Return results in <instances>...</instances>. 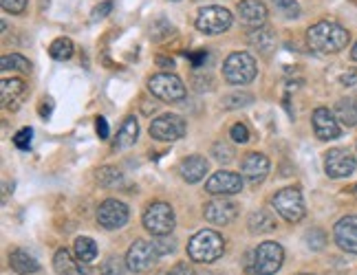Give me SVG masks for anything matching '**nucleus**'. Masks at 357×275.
Listing matches in <instances>:
<instances>
[{
	"label": "nucleus",
	"instance_id": "1",
	"mask_svg": "<svg viewBox=\"0 0 357 275\" xmlns=\"http://www.w3.org/2000/svg\"><path fill=\"white\" fill-rule=\"evenodd\" d=\"M307 42L315 53H340L349 45V31L337 22H315L307 31Z\"/></svg>",
	"mask_w": 357,
	"mask_h": 275
},
{
	"label": "nucleus",
	"instance_id": "2",
	"mask_svg": "<svg viewBox=\"0 0 357 275\" xmlns=\"http://www.w3.org/2000/svg\"><path fill=\"white\" fill-rule=\"evenodd\" d=\"M223 251H225V240L221 233H216L212 229H203L195 233L188 242V256L195 262H203V265L216 262L223 256Z\"/></svg>",
	"mask_w": 357,
	"mask_h": 275
},
{
	"label": "nucleus",
	"instance_id": "3",
	"mask_svg": "<svg viewBox=\"0 0 357 275\" xmlns=\"http://www.w3.org/2000/svg\"><path fill=\"white\" fill-rule=\"evenodd\" d=\"M258 73V66L256 60L252 58L250 53L245 51H236V53H229L227 60L223 62V77L227 84L231 86H247L252 84L256 79Z\"/></svg>",
	"mask_w": 357,
	"mask_h": 275
},
{
	"label": "nucleus",
	"instance_id": "4",
	"mask_svg": "<svg viewBox=\"0 0 357 275\" xmlns=\"http://www.w3.org/2000/svg\"><path fill=\"white\" fill-rule=\"evenodd\" d=\"M273 210H276L287 223H300L307 214L305 207V198H302V191L298 187H282L276 191V196L271 198Z\"/></svg>",
	"mask_w": 357,
	"mask_h": 275
},
{
	"label": "nucleus",
	"instance_id": "5",
	"mask_svg": "<svg viewBox=\"0 0 357 275\" xmlns=\"http://www.w3.org/2000/svg\"><path fill=\"white\" fill-rule=\"evenodd\" d=\"M144 227L153 233V236H168L174 229V212L170 205L163 201L150 203L144 212Z\"/></svg>",
	"mask_w": 357,
	"mask_h": 275
},
{
	"label": "nucleus",
	"instance_id": "6",
	"mask_svg": "<svg viewBox=\"0 0 357 275\" xmlns=\"http://www.w3.org/2000/svg\"><path fill=\"white\" fill-rule=\"evenodd\" d=\"M234 18H231V11H227L225 7H203L197 16V29L205 36H218V33H225Z\"/></svg>",
	"mask_w": 357,
	"mask_h": 275
},
{
	"label": "nucleus",
	"instance_id": "7",
	"mask_svg": "<svg viewBox=\"0 0 357 275\" xmlns=\"http://www.w3.org/2000/svg\"><path fill=\"white\" fill-rule=\"evenodd\" d=\"M148 88L161 102H181L185 97V84L172 73H157L148 79Z\"/></svg>",
	"mask_w": 357,
	"mask_h": 275
},
{
	"label": "nucleus",
	"instance_id": "8",
	"mask_svg": "<svg viewBox=\"0 0 357 275\" xmlns=\"http://www.w3.org/2000/svg\"><path fill=\"white\" fill-rule=\"evenodd\" d=\"M159 251L155 242L150 240H135L128 246V253H126V267L132 273H146L155 267V262L159 260Z\"/></svg>",
	"mask_w": 357,
	"mask_h": 275
},
{
	"label": "nucleus",
	"instance_id": "9",
	"mask_svg": "<svg viewBox=\"0 0 357 275\" xmlns=\"http://www.w3.org/2000/svg\"><path fill=\"white\" fill-rule=\"evenodd\" d=\"M254 273L256 275H273L278 273L284 262V249L278 242H263L254 251Z\"/></svg>",
	"mask_w": 357,
	"mask_h": 275
},
{
	"label": "nucleus",
	"instance_id": "10",
	"mask_svg": "<svg viewBox=\"0 0 357 275\" xmlns=\"http://www.w3.org/2000/svg\"><path fill=\"white\" fill-rule=\"evenodd\" d=\"M185 121L183 117H178V115H161L157 117L153 123H150V136L157 141H178L181 136L185 134Z\"/></svg>",
	"mask_w": 357,
	"mask_h": 275
},
{
	"label": "nucleus",
	"instance_id": "11",
	"mask_svg": "<svg viewBox=\"0 0 357 275\" xmlns=\"http://www.w3.org/2000/svg\"><path fill=\"white\" fill-rule=\"evenodd\" d=\"M324 170L331 178H347L357 170V161L349 150L333 148V150H328L324 157Z\"/></svg>",
	"mask_w": 357,
	"mask_h": 275
},
{
	"label": "nucleus",
	"instance_id": "12",
	"mask_svg": "<svg viewBox=\"0 0 357 275\" xmlns=\"http://www.w3.org/2000/svg\"><path fill=\"white\" fill-rule=\"evenodd\" d=\"M98 223L108 231H115L128 223V207L117 198H108L98 207Z\"/></svg>",
	"mask_w": 357,
	"mask_h": 275
},
{
	"label": "nucleus",
	"instance_id": "13",
	"mask_svg": "<svg viewBox=\"0 0 357 275\" xmlns=\"http://www.w3.org/2000/svg\"><path fill=\"white\" fill-rule=\"evenodd\" d=\"M245 181L241 174H234V172H216L208 178V183H205V189L210 191V194H216V196H227V194H238L243 189Z\"/></svg>",
	"mask_w": 357,
	"mask_h": 275
},
{
	"label": "nucleus",
	"instance_id": "14",
	"mask_svg": "<svg viewBox=\"0 0 357 275\" xmlns=\"http://www.w3.org/2000/svg\"><path fill=\"white\" fill-rule=\"evenodd\" d=\"M203 214H205V220H208V223H212L216 227H223V225L234 223L238 216V207H236V203L221 198V201L205 203Z\"/></svg>",
	"mask_w": 357,
	"mask_h": 275
},
{
	"label": "nucleus",
	"instance_id": "15",
	"mask_svg": "<svg viewBox=\"0 0 357 275\" xmlns=\"http://www.w3.org/2000/svg\"><path fill=\"white\" fill-rule=\"evenodd\" d=\"M333 238L347 253H357V216H344L335 223Z\"/></svg>",
	"mask_w": 357,
	"mask_h": 275
},
{
	"label": "nucleus",
	"instance_id": "16",
	"mask_svg": "<svg viewBox=\"0 0 357 275\" xmlns=\"http://www.w3.org/2000/svg\"><path fill=\"white\" fill-rule=\"evenodd\" d=\"M311 121H313L315 134H318L322 141H333L342 134L340 132V121L328 108H315Z\"/></svg>",
	"mask_w": 357,
	"mask_h": 275
},
{
	"label": "nucleus",
	"instance_id": "17",
	"mask_svg": "<svg viewBox=\"0 0 357 275\" xmlns=\"http://www.w3.org/2000/svg\"><path fill=\"white\" fill-rule=\"evenodd\" d=\"M0 93H3V106L7 110H18L26 97V93H29V86H26L24 79L5 77L3 81H0Z\"/></svg>",
	"mask_w": 357,
	"mask_h": 275
},
{
	"label": "nucleus",
	"instance_id": "18",
	"mask_svg": "<svg viewBox=\"0 0 357 275\" xmlns=\"http://www.w3.org/2000/svg\"><path fill=\"white\" fill-rule=\"evenodd\" d=\"M238 18L245 26L258 29L267 22V7L263 0H241L238 3Z\"/></svg>",
	"mask_w": 357,
	"mask_h": 275
},
{
	"label": "nucleus",
	"instance_id": "19",
	"mask_svg": "<svg viewBox=\"0 0 357 275\" xmlns=\"http://www.w3.org/2000/svg\"><path fill=\"white\" fill-rule=\"evenodd\" d=\"M269 174V159L260 152L247 155L243 161V176L250 181L252 185H260Z\"/></svg>",
	"mask_w": 357,
	"mask_h": 275
},
{
	"label": "nucleus",
	"instance_id": "20",
	"mask_svg": "<svg viewBox=\"0 0 357 275\" xmlns=\"http://www.w3.org/2000/svg\"><path fill=\"white\" fill-rule=\"evenodd\" d=\"M208 159L201 157V155H192V157H185L181 161V176H183V181L188 183H199L201 178L208 174Z\"/></svg>",
	"mask_w": 357,
	"mask_h": 275
},
{
	"label": "nucleus",
	"instance_id": "21",
	"mask_svg": "<svg viewBox=\"0 0 357 275\" xmlns=\"http://www.w3.org/2000/svg\"><path fill=\"white\" fill-rule=\"evenodd\" d=\"M9 265H11V271L13 273H18V275H31L40 269L38 265V260L29 253V251H24V249H16V251H11L9 256Z\"/></svg>",
	"mask_w": 357,
	"mask_h": 275
},
{
	"label": "nucleus",
	"instance_id": "22",
	"mask_svg": "<svg viewBox=\"0 0 357 275\" xmlns=\"http://www.w3.org/2000/svg\"><path fill=\"white\" fill-rule=\"evenodd\" d=\"M53 267L60 275H86V269H84V262H79V260H73L71 253L66 249H60L53 258Z\"/></svg>",
	"mask_w": 357,
	"mask_h": 275
},
{
	"label": "nucleus",
	"instance_id": "23",
	"mask_svg": "<svg viewBox=\"0 0 357 275\" xmlns=\"http://www.w3.org/2000/svg\"><path fill=\"white\" fill-rule=\"evenodd\" d=\"M333 115L337 117L340 123H344V126H349V128L357 126V100L355 97H342L335 104Z\"/></svg>",
	"mask_w": 357,
	"mask_h": 275
},
{
	"label": "nucleus",
	"instance_id": "24",
	"mask_svg": "<svg viewBox=\"0 0 357 275\" xmlns=\"http://www.w3.org/2000/svg\"><path fill=\"white\" fill-rule=\"evenodd\" d=\"M247 227H250L252 233H269L276 229V218L265 210H258L252 212L250 218H247Z\"/></svg>",
	"mask_w": 357,
	"mask_h": 275
},
{
	"label": "nucleus",
	"instance_id": "25",
	"mask_svg": "<svg viewBox=\"0 0 357 275\" xmlns=\"http://www.w3.org/2000/svg\"><path fill=\"white\" fill-rule=\"evenodd\" d=\"M137 136H139V123H137L135 117H126V121H123L121 128H119L115 146L117 148H130V146H135Z\"/></svg>",
	"mask_w": 357,
	"mask_h": 275
},
{
	"label": "nucleus",
	"instance_id": "26",
	"mask_svg": "<svg viewBox=\"0 0 357 275\" xmlns=\"http://www.w3.org/2000/svg\"><path fill=\"white\" fill-rule=\"evenodd\" d=\"M75 258L79 262L84 265H91L95 258H98V244H95L93 238H86V236H79L75 240Z\"/></svg>",
	"mask_w": 357,
	"mask_h": 275
},
{
	"label": "nucleus",
	"instance_id": "27",
	"mask_svg": "<svg viewBox=\"0 0 357 275\" xmlns=\"http://www.w3.org/2000/svg\"><path fill=\"white\" fill-rule=\"evenodd\" d=\"M73 42L68 38H58V40H53L51 47H49V53H51V58L53 60H71L73 58Z\"/></svg>",
	"mask_w": 357,
	"mask_h": 275
},
{
	"label": "nucleus",
	"instance_id": "28",
	"mask_svg": "<svg viewBox=\"0 0 357 275\" xmlns=\"http://www.w3.org/2000/svg\"><path fill=\"white\" fill-rule=\"evenodd\" d=\"M0 68L7 73V71H20V73H29L31 71V64L26 58L18 53H11V55H5L3 60H0Z\"/></svg>",
	"mask_w": 357,
	"mask_h": 275
},
{
	"label": "nucleus",
	"instance_id": "29",
	"mask_svg": "<svg viewBox=\"0 0 357 275\" xmlns=\"http://www.w3.org/2000/svg\"><path fill=\"white\" fill-rule=\"evenodd\" d=\"M95 178H98V183L102 187H115L123 181V176L117 168H100L98 174H95Z\"/></svg>",
	"mask_w": 357,
	"mask_h": 275
},
{
	"label": "nucleus",
	"instance_id": "30",
	"mask_svg": "<svg viewBox=\"0 0 357 275\" xmlns=\"http://www.w3.org/2000/svg\"><path fill=\"white\" fill-rule=\"evenodd\" d=\"M250 42H252L254 47H258V49L267 51V49L273 45V36H271V31L267 29V26H258V29H252V33H250Z\"/></svg>",
	"mask_w": 357,
	"mask_h": 275
},
{
	"label": "nucleus",
	"instance_id": "31",
	"mask_svg": "<svg viewBox=\"0 0 357 275\" xmlns=\"http://www.w3.org/2000/svg\"><path fill=\"white\" fill-rule=\"evenodd\" d=\"M271 5H273V9H276L282 18L294 20V18L300 16V5L296 3V0H271Z\"/></svg>",
	"mask_w": 357,
	"mask_h": 275
},
{
	"label": "nucleus",
	"instance_id": "32",
	"mask_svg": "<svg viewBox=\"0 0 357 275\" xmlns=\"http://www.w3.org/2000/svg\"><path fill=\"white\" fill-rule=\"evenodd\" d=\"M128 267L121 262L119 258H108L106 262L102 265V269H100V273L102 275H123V271H126Z\"/></svg>",
	"mask_w": 357,
	"mask_h": 275
},
{
	"label": "nucleus",
	"instance_id": "33",
	"mask_svg": "<svg viewBox=\"0 0 357 275\" xmlns=\"http://www.w3.org/2000/svg\"><path fill=\"white\" fill-rule=\"evenodd\" d=\"M252 102H254V97L250 93H234L223 102V106L225 108H238V106H250Z\"/></svg>",
	"mask_w": 357,
	"mask_h": 275
},
{
	"label": "nucleus",
	"instance_id": "34",
	"mask_svg": "<svg viewBox=\"0 0 357 275\" xmlns=\"http://www.w3.org/2000/svg\"><path fill=\"white\" fill-rule=\"evenodd\" d=\"M31 139H33V130L22 128V130H18V134H13V146H16L18 150H29Z\"/></svg>",
	"mask_w": 357,
	"mask_h": 275
},
{
	"label": "nucleus",
	"instance_id": "35",
	"mask_svg": "<svg viewBox=\"0 0 357 275\" xmlns=\"http://www.w3.org/2000/svg\"><path fill=\"white\" fill-rule=\"evenodd\" d=\"M229 134H231V139H234L236 143H247V141L252 139L250 128H247L245 123H234V126H231V130H229Z\"/></svg>",
	"mask_w": 357,
	"mask_h": 275
},
{
	"label": "nucleus",
	"instance_id": "36",
	"mask_svg": "<svg viewBox=\"0 0 357 275\" xmlns=\"http://www.w3.org/2000/svg\"><path fill=\"white\" fill-rule=\"evenodd\" d=\"M214 157L221 161V163H229L231 159H234V150H231L227 143H214Z\"/></svg>",
	"mask_w": 357,
	"mask_h": 275
},
{
	"label": "nucleus",
	"instance_id": "37",
	"mask_svg": "<svg viewBox=\"0 0 357 275\" xmlns=\"http://www.w3.org/2000/svg\"><path fill=\"white\" fill-rule=\"evenodd\" d=\"M307 244L311 246V249H322V246L326 244V236L320 229H311L307 233Z\"/></svg>",
	"mask_w": 357,
	"mask_h": 275
},
{
	"label": "nucleus",
	"instance_id": "38",
	"mask_svg": "<svg viewBox=\"0 0 357 275\" xmlns=\"http://www.w3.org/2000/svg\"><path fill=\"white\" fill-rule=\"evenodd\" d=\"M155 246H157V251L159 256H168L176 249V242L172 238H166V236H159V240H155Z\"/></svg>",
	"mask_w": 357,
	"mask_h": 275
},
{
	"label": "nucleus",
	"instance_id": "39",
	"mask_svg": "<svg viewBox=\"0 0 357 275\" xmlns=\"http://www.w3.org/2000/svg\"><path fill=\"white\" fill-rule=\"evenodd\" d=\"M0 5L9 13H22L26 9V0H0Z\"/></svg>",
	"mask_w": 357,
	"mask_h": 275
},
{
	"label": "nucleus",
	"instance_id": "40",
	"mask_svg": "<svg viewBox=\"0 0 357 275\" xmlns=\"http://www.w3.org/2000/svg\"><path fill=\"white\" fill-rule=\"evenodd\" d=\"M113 9V3H111V0H106V3H102V5H98V7H95L93 9V20H102V18H106L108 16V11H111Z\"/></svg>",
	"mask_w": 357,
	"mask_h": 275
},
{
	"label": "nucleus",
	"instance_id": "41",
	"mask_svg": "<svg viewBox=\"0 0 357 275\" xmlns=\"http://www.w3.org/2000/svg\"><path fill=\"white\" fill-rule=\"evenodd\" d=\"M170 275H197L195 269H192L188 262H178L170 269Z\"/></svg>",
	"mask_w": 357,
	"mask_h": 275
},
{
	"label": "nucleus",
	"instance_id": "42",
	"mask_svg": "<svg viewBox=\"0 0 357 275\" xmlns=\"http://www.w3.org/2000/svg\"><path fill=\"white\" fill-rule=\"evenodd\" d=\"M95 128H98L100 139H108V121L104 117H98V121H95Z\"/></svg>",
	"mask_w": 357,
	"mask_h": 275
},
{
	"label": "nucleus",
	"instance_id": "43",
	"mask_svg": "<svg viewBox=\"0 0 357 275\" xmlns=\"http://www.w3.org/2000/svg\"><path fill=\"white\" fill-rule=\"evenodd\" d=\"M188 58L192 60V64H195V66H201V64H205V60H208V51H199V53H188Z\"/></svg>",
	"mask_w": 357,
	"mask_h": 275
},
{
	"label": "nucleus",
	"instance_id": "44",
	"mask_svg": "<svg viewBox=\"0 0 357 275\" xmlns=\"http://www.w3.org/2000/svg\"><path fill=\"white\" fill-rule=\"evenodd\" d=\"M355 79H357V71H349V73L342 75V84H344V86H353Z\"/></svg>",
	"mask_w": 357,
	"mask_h": 275
},
{
	"label": "nucleus",
	"instance_id": "45",
	"mask_svg": "<svg viewBox=\"0 0 357 275\" xmlns=\"http://www.w3.org/2000/svg\"><path fill=\"white\" fill-rule=\"evenodd\" d=\"M159 62H161L159 66H163V68H172V66H174L172 58H170V60H168V58H159Z\"/></svg>",
	"mask_w": 357,
	"mask_h": 275
},
{
	"label": "nucleus",
	"instance_id": "46",
	"mask_svg": "<svg viewBox=\"0 0 357 275\" xmlns=\"http://www.w3.org/2000/svg\"><path fill=\"white\" fill-rule=\"evenodd\" d=\"M351 58L357 62V42H355V47H353V51H351Z\"/></svg>",
	"mask_w": 357,
	"mask_h": 275
},
{
	"label": "nucleus",
	"instance_id": "47",
	"mask_svg": "<svg viewBox=\"0 0 357 275\" xmlns=\"http://www.w3.org/2000/svg\"><path fill=\"white\" fill-rule=\"evenodd\" d=\"M159 275H170V273H159Z\"/></svg>",
	"mask_w": 357,
	"mask_h": 275
},
{
	"label": "nucleus",
	"instance_id": "48",
	"mask_svg": "<svg viewBox=\"0 0 357 275\" xmlns=\"http://www.w3.org/2000/svg\"><path fill=\"white\" fill-rule=\"evenodd\" d=\"M300 275H309V273H300Z\"/></svg>",
	"mask_w": 357,
	"mask_h": 275
},
{
	"label": "nucleus",
	"instance_id": "49",
	"mask_svg": "<svg viewBox=\"0 0 357 275\" xmlns=\"http://www.w3.org/2000/svg\"><path fill=\"white\" fill-rule=\"evenodd\" d=\"M355 191H357V185H355Z\"/></svg>",
	"mask_w": 357,
	"mask_h": 275
}]
</instances>
